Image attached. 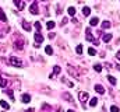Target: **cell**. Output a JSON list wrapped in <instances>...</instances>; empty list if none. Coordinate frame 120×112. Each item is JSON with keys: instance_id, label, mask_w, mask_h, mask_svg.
Masks as SVG:
<instances>
[{"instance_id": "obj_1", "label": "cell", "mask_w": 120, "mask_h": 112, "mask_svg": "<svg viewBox=\"0 0 120 112\" xmlns=\"http://www.w3.org/2000/svg\"><path fill=\"white\" fill-rule=\"evenodd\" d=\"M8 64H11V66H14V67H22L24 66V63H22V60L21 59H18L17 56H10V59H8V62H7Z\"/></svg>"}, {"instance_id": "obj_2", "label": "cell", "mask_w": 120, "mask_h": 112, "mask_svg": "<svg viewBox=\"0 0 120 112\" xmlns=\"http://www.w3.org/2000/svg\"><path fill=\"white\" fill-rule=\"evenodd\" d=\"M67 72L70 73V76H71V77H74V79L80 80V74H78L77 69H75V67H73L71 64H67Z\"/></svg>"}, {"instance_id": "obj_3", "label": "cell", "mask_w": 120, "mask_h": 112, "mask_svg": "<svg viewBox=\"0 0 120 112\" xmlns=\"http://www.w3.org/2000/svg\"><path fill=\"white\" fill-rule=\"evenodd\" d=\"M78 97H80V101H81V105H82V108H85V104H87V101H88V98H90L88 92H85V91H81V92L78 94Z\"/></svg>"}, {"instance_id": "obj_4", "label": "cell", "mask_w": 120, "mask_h": 112, "mask_svg": "<svg viewBox=\"0 0 120 112\" xmlns=\"http://www.w3.org/2000/svg\"><path fill=\"white\" fill-rule=\"evenodd\" d=\"M35 48H39V44L43 42V35L41 32H35Z\"/></svg>"}, {"instance_id": "obj_5", "label": "cell", "mask_w": 120, "mask_h": 112, "mask_svg": "<svg viewBox=\"0 0 120 112\" xmlns=\"http://www.w3.org/2000/svg\"><path fill=\"white\" fill-rule=\"evenodd\" d=\"M30 11L34 14V16H36L38 13H39V10H38V1H34L32 4H31V7H30Z\"/></svg>"}, {"instance_id": "obj_6", "label": "cell", "mask_w": 120, "mask_h": 112, "mask_svg": "<svg viewBox=\"0 0 120 112\" xmlns=\"http://www.w3.org/2000/svg\"><path fill=\"white\" fill-rule=\"evenodd\" d=\"M63 100H66L67 102H74V98L70 92H63Z\"/></svg>"}, {"instance_id": "obj_7", "label": "cell", "mask_w": 120, "mask_h": 112, "mask_svg": "<svg viewBox=\"0 0 120 112\" xmlns=\"http://www.w3.org/2000/svg\"><path fill=\"white\" fill-rule=\"evenodd\" d=\"M22 44H24V42H22V39H20V42H18V41H15V42H14V48H15V49H18V51H22V49H24V45H22Z\"/></svg>"}, {"instance_id": "obj_8", "label": "cell", "mask_w": 120, "mask_h": 112, "mask_svg": "<svg viewBox=\"0 0 120 112\" xmlns=\"http://www.w3.org/2000/svg\"><path fill=\"white\" fill-rule=\"evenodd\" d=\"M60 72H61V69H60V66H57V64H56V66L53 67V73L50 74V79H55V76H56V74H59Z\"/></svg>"}, {"instance_id": "obj_9", "label": "cell", "mask_w": 120, "mask_h": 112, "mask_svg": "<svg viewBox=\"0 0 120 112\" xmlns=\"http://www.w3.org/2000/svg\"><path fill=\"white\" fill-rule=\"evenodd\" d=\"M14 4L18 7V10H24V7H25V3L21 0H14Z\"/></svg>"}, {"instance_id": "obj_10", "label": "cell", "mask_w": 120, "mask_h": 112, "mask_svg": "<svg viewBox=\"0 0 120 112\" xmlns=\"http://www.w3.org/2000/svg\"><path fill=\"white\" fill-rule=\"evenodd\" d=\"M85 32H87V35H85V39H87V41H95V39H94V36H92L91 28H87V29H85Z\"/></svg>"}, {"instance_id": "obj_11", "label": "cell", "mask_w": 120, "mask_h": 112, "mask_svg": "<svg viewBox=\"0 0 120 112\" xmlns=\"http://www.w3.org/2000/svg\"><path fill=\"white\" fill-rule=\"evenodd\" d=\"M95 91H96L98 94H103V92H105V88H103L102 84H96V85H95Z\"/></svg>"}, {"instance_id": "obj_12", "label": "cell", "mask_w": 120, "mask_h": 112, "mask_svg": "<svg viewBox=\"0 0 120 112\" xmlns=\"http://www.w3.org/2000/svg\"><path fill=\"white\" fill-rule=\"evenodd\" d=\"M21 101L24 102V104H28L31 101V95L30 94H22V97H21Z\"/></svg>"}, {"instance_id": "obj_13", "label": "cell", "mask_w": 120, "mask_h": 112, "mask_svg": "<svg viewBox=\"0 0 120 112\" xmlns=\"http://www.w3.org/2000/svg\"><path fill=\"white\" fill-rule=\"evenodd\" d=\"M90 24H91V27H96V25L99 24V18H98V17H92L91 21H90Z\"/></svg>"}, {"instance_id": "obj_14", "label": "cell", "mask_w": 120, "mask_h": 112, "mask_svg": "<svg viewBox=\"0 0 120 112\" xmlns=\"http://www.w3.org/2000/svg\"><path fill=\"white\" fill-rule=\"evenodd\" d=\"M112 27V24H110V21H108V20H105V21H102V29H108V28Z\"/></svg>"}, {"instance_id": "obj_15", "label": "cell", "mask_w": 120, "mask_h": 112, "mask_svg": "<svg viewBox=\"0 0 120 112\" xmlns=\"http://www.w3.org/2000/svg\"><path fill=\"white\" fill-rule=\"evenodd\" d=\"M21 25H22V28L25 29V31H31V24H28L25 20H22V23H21Z\"/></svg>"}, {"instance_id": "obj_16", "label": "cell", "mask_w": 120, "mask_h": 112, "mask_svg": "<svg viewBox=\"0 0 120 112\" xmlns=\"http://www.w3.org/2000/svg\"><path fill=\"white\" fill-rule=\"evenodd\" d=\"M82 14H84V17H88L91 14V8L90 7H84V8H82Z\"/></svg>"}, {"instance_id": "obj_17", "label": "cell", "mask_w": 120, "mask_h": 112, "mask_svg": "<svg viewBox=\"0 0 120 112\" xmlns=\"http://www.w3.org/2000/svg\"><path fill=\"white\" fill-rule=\"evenodd\" d=\"M106 79H108V80H109V83L112 84V85H116V83H117V80H116V79H115V77H113V76H108V77H106Z\"/></svg>"}, {"instance_id": "obj_18", "label": "cell", "mask_w": 120, "mask_h": 112, "mask_svg": "<svg viewBox=\"0 0 120 112\" xmlns=\"http://www.w3.org/2000/svg\"><path fill=\"white\" fill-rule=\"evenodd\" d=\"M103 41H105V42L112 41V34H105V35H103Z\"/></svg>"}, {"instance_id": "obj_19", "label": "cell", "mask_w": 120, "mask_h": 112, "mask_svg": "<svg viewBox=\"0 0 120 112\" xmlns=\"http://www.w3.org/2000/svg\"><path fill=\"white\" fill-rule=\"evenodd\" d=\"M6 85H7V79L0 77V87H6Z\"/></svg>"}, {"instance_id": "obj_20", "label": "cell", "mask_w": 120, "mask_h": 112, "mask_svg": "<svg viewBox=\"0 0 120 112\" xmlns=\"http://www.w3.org/2000/svg\"><path fill=\"white\" fill-rule=\"evenodd\" d=\"M98 101H99V100H98L96 97H95V98H92V100L90 101V105H91V107H95V105L98 104Z\"/></svg>"}, {"instance_id": "obj_21", "label": "cell", "mask_w": 120, "mask_h": 112, "mask_svg": "<svg viewBox=\"0 0 120 112\" xmlns=\"http://www.w3.org/2000/svg\"><path fill=\"white\" fill-rule=\"evenodd\" d=\"M45 52H46V55H52V53H53L52 46H46V48H45Z\"/></svg>"}, {"instance_id": "obj_22", "label": "cell", "mask_w": 120, "mask_h": 112, "mask_svg": "<svg viewBox=\"0 0 120 112\" xmlns=\"http://www.w3.org/2000/svg\"><path fill=\"white\" fill-rule=\"evenodd\" d=\"M4 92H6V94H8V97L11 98V101H14V95H13V90H6Z\"/></svg>"}, {"instance_id": "obj_23", "label": "cell", "mask_w": 120, "mask_h": 112, "mask_svg": "<svg viewBox=\"0 0 120 112\" xmlns=\"http://www.w3.org/2000/svg\"><path fill=\"white\" fill-rule=\"evenodd\" d=\"M0 105H1V107H3L4 109H10V105H8V104H7L6 101H0Z\"/></svg>"}, {"instance_id": "obj_24", "label": "cell", "mask_w": 120, "mask_h": 112, "mask_svg": "<svg viewBox=\"0 0 120 112\" xmlns=\"http://www.w3.org/2000/svg\"><path fill=\"white\" fill-rule=\"evenodd\" d=\"M0 20H1L3 23H6V21H7V17H6V14H4L1 10H0Z\"/></svg>"}, {"instance_id": "obj_25", "label": "cell", "mask_w": 120, "mask_h": 112, "mask_svg": "<svg viewBox=\"0 0 120 112\" xmlns=\"http://www.w3.org/2000/svg\"><path fill=\"white\" fill-rule=\"evenodd\" d=\"M55 25H56V24H55V21H49L46 27H48V29H52V28H55Z\"/></svg>"}, {"instance_id": "obj_26", "label": "cell", "mask_w": 120, "mask_h": 112, "mask_svg": "<svg viewBox=\"0 0 120 112\" xmlns=\"http://www.w3.org/2000/svg\"><path fill=\"white\" fill-rule=\"evenodd\" d=\"M68 14L70 16H75V8L74 7H68Z\"/></svg>"}, {"instance_id": "obj_27", "label": "cell", "mask_w": 120, "mask_h": 112, "mask_svg": "<svg viewBox=\"0 0 120 112\" xmlns=\"http://www.w3.org/2000/svg\"><path fill=\"white\" fill-rule=\"evenodd\" d=\"M75 52H77L78 55H81V53H82V46H81V45H78V46L75 48Z\"/></svg>"}, {"instance_id": "obj_28", "label": "cell", "mask_w": 120, "mask_h": 112, "mask_svg": "<svg viewBox=\"0 0 120 112\" xmlns=\"http://www.w3.org/2000/svg\"><path fill=\"white\" fill-rule=\"evenodd\" d=\"M94 69H95V72H98V73H99V72L102 70V64H95V66H94Z\"/></svg>"}, {"instance_id": "obj_29", "label": "cell", "mask_w": 120, "mask_h": 112, "mask_svg": "<svg viewBox=\"0 0 120 112\" xmlns=\"http://www.w3.org/2000/svg\"><path fill=\"white\" fill-rule=\"evenodd\" d=\"M110 112H119V107L112 105V107H110Z\"/></svg>"}, {"instance_id": "obj_30", "label": "cell", "mask_w": 120, "mask_h": 112, "mask_svg": "<svg viewBox=\"0 0 120 112\" xmlns=\"http://www.w3.org/2000/svg\"><path fill=\"white\" fill-rule=\"evenodd\" d=\"M61 81H63V83H66V84H67V85H68V87H73V83H70V81H67V80H66L64 77L61 79Z\"/></svg>"}, {"instance_id": "obj_31", "label": "cell", "mask_w": 120, "mask_h": 112, "mask_svg": "<svg viewBox=\"0 0 120 112\" xmlns=\"http://www.w3.org/2000/svg\"><path fill=\"white\" fill-rule=\"evenodd\" d=\"M88 53H90L91 56H94L96 52H95V49H94V48H90V49H88Z\"/></svg>"}, {"instance_id": "obj_32", "label": "cell", "mask_w": 120, "mask_h": 112, "mask_svg": "<svg viewBox=\"0 0 120 112\" xmlns=\"http://www.w3.org/2000/svg\"><path fill=\"white\" fill-rule=\"evenodd\" d=\"M35 28L38 29V32L41 31V28H42V25H41V23H35Z\"/></svg>"}, {"instance_id": "obj_33", "label": "cell", "mask_w": 120, "mask_h": 112, "mask_svg": "<svg viewBox=\"0 0 120 112\" xmlns=\"http://www.w3.org/2000/svg\"><path fill=\"white\" fill-rule=\"evenodd\" d=\"M66 24H67V18H63V20H61V23H60V25L63 27V25H66Z\"/></svg>"}, {"instance_id": "obj_34", "label": "cell", "mask_w": 120, "mask_h": 112, "mask_svg": "<svg viewBox=\"0 0 120 112\" xmlns=\"http://www.w3.org/2000/svg\"><path fill=\"white\" fill-rule=\"evenodd\" d=\"M105 67H106L108 70H110V69H112V64H110V63H106V64H105Z\"/></svg>"}, {"instance_id": "obj_35", "label": "cell", "mask_w": 120, "mask_h": 112, "mask_svg": "<svg viewBox=\"0 0 120 112\" xmlns=\"http://www.w3.org/2000/svg\"><path fill=\"white\" fill-rule=\"evenodd\" d=\"M116 59H117V60H120V49L117 51V53H116Z\"/></svg>"}, {"instance_id": "obj_36", "label": "cell", "mask_w": 120, "mask_h": 112, "mask_svg": "<svg viewBox=\"0 0 120 112\" xmlns=\"http://www.w3.org/2000/svg\"><path fill=\"white\" fill-rule=\"evenodd\" d=\"M49 38H50V39H52V38H55V34H53V32H50V34H49Z\"/></svg>"}, {"instance_id": "obj_37", "label": "cell", "mask_w": 120, "mask_h": 112, "mask_svg": "<svg viewBox=\"0 0 120 112\" xmlns=\"http://www.w3.org/2000/svg\"><path fill=\"white\" fill-rule=\"evenodd\" d=\"M24 112H34V109H32V108H30V109H25Z\"/></svg>"}, {"instance_id": "obj_38", "label": "cell", "mask_w": 120, "mask_h": 112, "mask_svg": "<svg viewBox=\"0 0 120 112\" xmlns=\"http://www.w3.org/2000/svg\"><path fill=\"white\" fill-rule=\"evenodd\" d=\"M67 112H75V111H74V109H68Z\"/></svg>"}, {"instance_id": "obj_39", "label": "cell", "mask_w": 120, "mask_h": 112, "mask_svg": "<svg viewBox=\"0 0 120 112\" xmlns=\"http://www.w3.org/2000/svg\"><path fill=\"white\" fill-rule=\"evenodd\" d=\"M0 36H1V34H0Z\"/></svg>"}]
</instances>
